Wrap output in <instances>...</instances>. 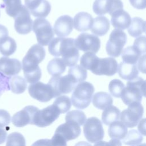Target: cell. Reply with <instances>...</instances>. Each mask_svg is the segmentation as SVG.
I'll return each mask as SVG.
<instances>
[{
	"mask_svg": "<svg viewBox=\"0 0 146 146\" xmlns=\"http://www.w3.org/2000/svg\"><path fill=\"white\" fill-rule=\"evenodd\" d=\"M74 40L64 37L53 38L48 43V51L52 56H62L66 66H73L76 64L79 57V50L75 45Z\"/></svg>",
	"mask_w": 146,
	"mask_h": 146,
	"instance_id": "6da1fadb",
	"label": "cell"
},
{
	"mask_svg": "<svg viewBox=\"0 0 146 146\" xmlns=\"http://www.w3.org/2000/svg\"><path fill=\"white\" fill-rule=\"evenodd\" d=\"M145 81L139 76L128 80L120 96L123 102L127 106L133 102H141L143 96H145Z\"/></svg>",
	"mask_w": 146,
	"mask_h": 146,
	"instance_id": "7a4b0ae2",
	"label": "cell"
},
{
	"mask_svg": "<svg viewBox=\"0 0 146 146\" xmlns=\"http://www.w3.org/2000/svg\"><path fill=\"white\" fill-rule=\"evenodd\" d=\"M71 95L72 105L78 109L87 108L91 102L95 88L94 86L88 82H82L76 86Z\"/></svg>",
	"mask_w": 146,
	"mask_h": 146,
	"instance_id": "3957f363",
	"label": "cell"
},
{
	"mask_svg": "<svg viewBox=\"0 0 146 146\" xmlns=\"http://www.w3.org/2000/svg\"><path fill=\"white\" fill-rule=\"evenodd\" d=\"M48 84L53 90L54 98H56L62 94L70 93L77 85L78 82L71 74H68L63 76H52Z\"/></svg>",
	"mask_w": 146,
	"mask_h": 146,
	"instance_id": "277c9868",
	"label": "cell"
},
{
	"mask_svg": "<svg viewBox=\"0 0 146 146\" xmlns=\"http://www.w3.org/2000/svg\"><path fill=\"white\" fill-rule=\"evenodd\" d=\"M33 30L36 35L38 43L47 46L54 37V33L50 23L43 18H38L33 22Z\"/></svg>",
	"mask_w": 146,
	"mask_h": 146,
	"instance_id": "5b68a950",
	"label": "cell"
},
{
	"mask_svg": "<svg viewBox=\"0 0 146 146\" xmlns=\"http://www.w3.org/2000/svg\"><path fill=\"white\" fill-rule=\"evenodd\" d=\"M143 113L144 108L140 102H133L121 112L119 118L127 127L133 128L139 124Z\"/></svg>",
	"mask_w": 146,
	"mask_h": 146,
	"instance_id": "8992f818",
	"label": "cell"
},
{
	"mask_svg": "<svg viewBox=\"0 0 146 146\" xmlns=\"http://www.w3.org/2000/svg\"><path fill=\"white\" fill-rule=\"evenodd\" d=\"M126 42L127 35L122 30H113L106 44L107 53L111 56L118 57L121 54Z\"/></svg>",
	"mask_w": 146,
	"mask_h": 146,
	"instance_id": "52a82bcc",
	"label": "cell"
},
{
	"mask_svg": "<svg viewBox=\"0 0 146 146\" xmlns=\"http://www.w3.org/2000/svg\"><path fill=\"white\" fill-rule=\"evenodd\" d=\"M83 132L87 140L91 143L101 141L104 135L102 123L96 117H91L86 119L84 124Z\"/></svg>",
	"mask_w": 146,
	"mask_h": 146,
	"instance_id": "ba28073f",
	"label": "cell"
},
{
	"mask_svg": "<svg viewBox=\"0 0 146 146\" xmlns=\"http://www.w3.org/2000/svg\"><path fill=\"white\" fill-rule=\"evenodd\" d=\"M74 43L78 50L84 52L97 53L100 47V39L96 35L86 33L79 35L74 40Z\"/></svg>",
	"mask_w": 146,
	"mask_h": 146,
	"instance_id": "9c48e42d",
	"label": "cell"
},
{
	"mask_svg": "<svg viewBox=\"0 0 146 146\" xmlns=\"http://www.w3.org/2000/svg\"><path fill=\"white\" fill-rule=\"evenodd\" d=\"M58 108L54 104L38 110L35 115L34 125L39 127H45L51 125L60 115Z\"/></svg>",
	"mask_w": 146,
	"mask_h": 146,
	"instance_id": "30bf717a",
	"label": "cell"
},
{
	"mask_svg": "<svg viewBox=\"0 0 146 146\" xmlns=\"http://www.w3.org/2000/svg\"><path fill=\"white\" fill-rule=\"evenodd\" d=\"M30 96L40 102H47L54 98L53 90L49 84L41 82L31 83L28 88Z\"/></svg>",
	"mask_w": 146,
	"mask_h": 146,
	"instance_id": "8fae6325",
	"label": "cell"
},
{
	"mask_svg": "<svg viewBox=\"0 0 146 146\" xmlns=\"http://www.w3.org/2000/svg\"><path fill=\"white\" fill-rule=\"evenodd\" d=\"M14 27L20 34H27L31 32L33 27V20L30 13L25 6L22 5L20 10L14 18Z\"/></svg>",
	"mask_w": 146,
	"mask_h": 146,
	"instance_id": "7c38bea8",
	"label": "cell"
},
{
	"mask_svg": "<svg viewBox=\"0 0 146 146\" xmlns=\"http://www.w3.org/2000/svg\"><path fill=\"white\" fill-rule=\"evenodd\" d=\"M39 109L33 106H27L16 112L12 117L13 124L17 127H23L27 124H34V118Z\"/></svg>",
	"mask_w": 146,
	"mask_h": 146,
	"instance_id": "4fadbf2b",
	"label": "cell"
},
{
	"mask_svg": "<svg viewBox=\"0 0 146 146\" xmlns=\"http://www.w3.org/2000/svg\"><path fill=\"white\" fill-rule=\"evenodd\" d=\"M25 4L30 13L37 18H46L51 9L47 0H25Z\"/></svg>",
	"mask_w": 146,
	"mask_h": 146,
	"instance_id": "5bb4252c",
	"label": "cell"
},
{
	"mask_svg": "<svg viewBox=\"0 0 146 146\" xmlns=\"http://www.w3.org/2000/svg\"><path fill=\"white\" fill-rule=\"evenodd\" d=\"M118 64L113 58H99L97 66L92 72L98 75L112 76L117 71Z\"/></svg>",
	"mask_w": 146,
	"mask_h": 146,
	"instance_id": "9a60e30c",
	"label": "cell"
},
{
	"mask_svg": "<svg viewBox=\"0 0 146 146\" xmlns=\"http://www.w3.org/2000/svg\"><path fill=\"white\" fill-rule=\"evenodd\" d=\"M81 129L76 122L66 121L56 129L55 133L60 135L66 141L75 139L80 134Z\"/></svg>",
	"mask_w": 146,
	"mask_h": 146,
	"instance_id": "2e32d148",
	"label": "cell"
},
{
	"mask_svg": "<svg viewBox=\"0 0 146 146\" xmlns=\"http://www.w3.org/2000/svg\"><path fill=\"white\" fill-rule=\"evenodd\" d=\"M73 29V19L68 15L59 17L54 25V33L59 37H65L70 34Z\"/></svg>",
	"mask_w": 146,
	"mask_h": 146,
	"instance_id": "e0dca14e",
	"label": "cell"
},
{
	"mask_svg": "<svg viewBox=\"0 0 146 146\" xmlns=\"http://www.w3.org/2000/svg\"><path fill=\"white\" fill-rule=\"evenodd\" d=\"M46 55L45 50L39 44L32 46L22 60V63H30L39 64L44 58Z\"/></svg>",
	"mask_w": 146,
	"mask_h": 146,
	"instance_id": "ac0fdd59",
	"label": "cell"
},
{
	"mask_svg": "<svg viewBox=\"0 0 146 146\" xmlns=\"http://www.w3.org/2000/svg\"><path fill=\"white\" fill-rule=\"evenodd\" d=\"M21 68V63L18 59L9 58L7 56L0 58V71L7 76L18 74Z\"/></svg>",
	"mask_w": 146,
	"mask_h": 146,
	"instance_id": "d6986e66",
	"label": "cell"
},
{
	"mask_svg": "<svg viewBox=\"0 0 146 146\" xmlns=\"http://www.w3.org/2000/svg\"><path fill=\"white\" fill-rule=\"evenodd\" d=\"M111 22L114 28L125 30L129 27L131 22V18L127 11L123 9H120L112 14Z\"/></svg>",
	"mask_w": 146,
	"mask_h": 146,
	"instance_id": "ffe728a7",
	"label": "cell"
},
{
	"mask_svg": "<svg viewBox=\"0 0 146 146\" xmlns=\"http://www.w3.org/2000/svg\"><path fill=\"white\" fill-rule=\"evenodd\" d=\"M93 18L91 14L87 12H80L75 15L73 19V26L81 32L89 30L91 29Z\"/></svg>",
	"mask_w": 146,
	"mask_h": 146,
	"instance_id": "44dd1931",
	"label": "cell"
},
{
	"mask_svg": "<svg viewBox=\"0 0 146 146\" xmlns=\"http://www.w3.org/2000/svg\"><path fill=\"white\" fill-rule=\"evenodd\" d=\"M110 27L108 19L104 16H98L93 19L91 27V32L97 36H103L107 33Z\"/></svg>",
	"mask_w": 146,
	"mask_h": 146,
	"instance_id": "7402d4cb",
	"label": "cell"
},
{
	"mask_svg": "<svg viewBox=\"0 0 146 146\" xmlns=\"http://www.w3.org/2000/svg\"><path fill=\"white\" fill-rule=\"evenodd\" d=\"M118 74L125 80H131L138 76L139 71L136 64L121 62L117 67Z\"/></svg>",
	"mask_w": 146,
	"mask_h": 146,
	"instance_id": "603a6c76",
	"label": "cell"
},
{
	"mask_svg": "<svg viewBox=\"0 0 146 146\" xmlns=\"http://www.w3.org/2000/svg\"><path fill=\"white\" fill-rule=\"evenodd\" d=\"M108 131V135L111 138L121 140L125 137L128 129L127 127L121 121L117 120L110 124Z\"/></svg>",
	"mask_w": 146,
	"mask_h": 146,
	"instance_id": "cb8c5ba5",
	"label": "cell"
},
{
	"mask_svg": "<svg viewBox=\"0 0 146 146\" xmlns=\"http://www.w3.org/2000/svg\"><path fill=\"white\" fill-rule=\"evenodd\" d=\"M22 69L25 80L29 83H34L41 78V70L38 65L22 66Z\"/></svg>",
	"mask_w": 146,
	"mask_h": 146,
	"instance_id": "d4e9b609",
	"label": "cell"
},
{
	"mask_svg": "<svg viewBox=\"0 0 146 146\" xmlns=\"http://www.w3.org/2000/svg\"><path fill=\"white\" fill-rule=\"evenodd\" d=\"M112 98L111 95L107 92H98L93 96V105L98 109L103 110L108 106L112 105Z\"/></svg>",
	"mask_w": 146,
	"mask_h": 146,
	"instance_id": "484cf974",
	"label": "cell"
},
{
	"mask_svg": "<svg viewBox=\"0 0 146 146\" xmlns=\"http://www.w3.org/2000/svg\"><path fill=\"white\" fill-rule=\"evenodd\" d=\"M128 32L132 37H137L145 32V22L140 17H134L131 19L128 27Z\"/></svg>",
	"mask_w": 146,
	"mask_h": 146,
	"instance_id": "4316f807",
	"label": "cell"
},
{
	"mask_svg": "<svg viewBox=\"0 0 146 146\" xmlns=\"http://www.w3.org/2000/svg\"><path fill=\"white\" fill-rule=\"evenodd\" d=\"M66 64L62 58H55L48 63L47 70L50 75L57 76L62 75L66 70Z\"/></svg>",
	"mask_w": 146,
	"mask_h": 146,
	"instance_id": "83f0119b",
	"label": "cell"
},
{
	"mask_svg": "<svg viewBox=\"0 0 146 146\" xmlns=\"http://www.w3.org/2000/svg\"><path fill=\"white\" fill-rule=\"evenodd\" d=\"M121 54L123 61L130 64H136L142 55L141 52L134 46L127 47L122 51Z\"/></svg>",
	"mask_w": 146,
	"mask_h": 146,
	"instance_id": "f1b7e54d",
	"label": "cell"
},
{
	"mask_svg": "<svg viewBox=\"0 0 146 146\" xmlns=\"http://www.w3.org/2000/svg\"><path fill=\"white\" fill-rule=\"evenodd\" d=\"M102 115V120L106 125H110L112 122L119 120L120 111L115 106L110 105L103 110Z\"/></svg>",
	"mask_w": 146,
	"mask_h": 146,
	"instance_id": "f546056e",
	"label": "cell"
},
{
	"mask_svg": "<svg viewBox=\"0 0 146 146\" xmlns=\"http://www.w3.org/2000/svg\"><path fill=\"white\" fill-rule=\"evenodd\" d=\"M99 58L94 52L87 51L82 55L80 58V66L84 69L89 70L91 72L96 68Z\"/></svg>",
	"mask_w": 146,
	"mask_h": 146,
	"instance_id": "4dcf8cb0",
	"label": "cell"
},
{
	"mask_svg": "<svg viewBox=\"0 0 146 146\" xmlns=\"http://www.w3.org/2000/svg\"><path fill=\"white\" fill-rule=\"evenodd\" d=\"M17 49V43L15 40L7 36L0 40V52L6 56L14 54Z\"/></svg>",
	"mask_w": 146,
	"mask_h": 146,
	"instance_id": "1f68e13d",
	"label": "cell"
},
{
	"mask_svg": "<svg viewBox=\"0 0 146 146\" xmlns=\"http://www.w3.org/2000/svg\"><path fill=\"white\" fill-rule=\"evenodd\" d=\"M2 1L1 7L5 8L7 14L13 18L15 17L22 6L21 0H2Z\"/></svg>",
	"mask_w": 146,
	"mask_h": 146,
	"instance_id": "d6a6232c",
	"label": "cell"
},
{
	"mask_svg": "<svg viewBox=\"0 0 146 146\" xmlns=\"http://www.w3.org/2000/svg\"><path fill=\"white\" fill-rule=\"evenodd\" d=\"M143 140L142 134L138 131L132 129L127 131L126 135L123 139V142L125 145H138L142 143Z\"/></svg>",
	"mask_w": 146,
	"mask_h": 146,
	"instance_id": "836d02e7",
	"label": "cell"
},
{
	"mask_svg": "<svg viewBox=\"0 0 146 146\" xmlns=\"http://www.w3.org/2000/svg\"><path fill=\"white\" fill-rule=\"evenodd\" d=\"M10 88L13 93L22 94L27 88V82L22 76H14L11 79Z\"/></svg>",
	"mask_w": 146,
	"mask_h": 146,
	"instance_id": "e575fe53",
	"label": "cell"
},
{
	"mask_svg": "<svg viewBox=\"0 0 146 146\" xmlns=\"http://www.w3.org/2000/svg\"><path fill=\"white\" fill-rule=\"evenodd\" d=\"M86 119L85 113L82 111L78 110L68 112L65 117L66 121H72L76 122L80 126L83 125L84 124Z\"/></svg>",
	"mask_w": 146,
	"mask_h": 146,
	"instance_id": "d590c367",
	"label": "cell"
},
{
	"mask_svg": "<svg viewBox=\"0 0 146 146\" xmlns=\"http://www.w3.org/2000/svg\"><path fill=\"white\" fill-rule=\"evenodd\" d=\"M53 104L59 110L60 113H64L69 111L71 106L70 99L66 95H60L54 100Z\"/></svg>",
	"mask_w": 146,
	"mask_h": 146,
	"instance_id": "8d00e7d4",
	"label": "cell"
},
{
	"mask_svg": "<svg viewBox=\"0 0 146 146\" xmlns=\"http://www.w3.org/2000/svg\"><path fill=\"white\" fill-rule=\"evenodd\" d=\"M68 74H71L77 80L78 83L82 82L86 80L87 76V72L86 69L80 65H74L70 67Z\"/></svg>",
	"mask_w": 146,
	"mask_h": 146,
	"instance_id": "74e56055",
	"label": "cell"
},
{
	"mask_svg": "<svg viewBox=\"0 0 146 146\" xmlns=\"http://www.w3.org/2000/svg\"><path fill=\"white\" fill-rule=\"evenodd\" d=\"M124 84L119 79L112 80L108 85V90L111 95L115 98H120L124 88Z\"/></svg>",
	"mask_w": 146,
	"mask_h": 146,
	"instance_id": "f35d334b",
	"label": "cell"
},
{
	"mask_svg": "<svg viewBox=\"0 0 146 146\" xmlns=\"http://www.w3.org/2000/svg\"><path fill=\"white\" fill-rule=\"evenodd\" d=\"M109 1L95 0L92 6L94 12L99 15H102L108 13L109 10Z\"/></svg>",
	"mask_w": 146,
	"mask_h": 146,
	"instance_id": "ab89813d",
	"label": "cell"
},
{
	"mask_svg": "<svg viewBox=\"0 0 146 146\" xmlns=\"http://www.w3.org/2000/svg\"><path fill=\"white\" fill-rule=\"evenodd\" d=\"M26 141L23 136L19 132H13L7 137L6 145H25Z\"/></svg>",
	"mask_w": 146,
	"mask_h": 146,
	"instance_id": "60d3db41",
	"label": "cell"
},
{
	"mask_svg": "<svg viewBox=\"0 0 146 146\" xmlns=\"http://www.w3.org/2000/svg\"><path fill=\"white\" fill-rule=\"evenodd\" d=\"M133 46L141 52V54H145V36L141 35L136 37L134 41Z\"/></svg>",
	"mask_w": 146,
	"mask_h": 146,
	"instance_id": "b9f144b4",
	"label": "cell"
},
{
	"mask_svg": "<svg viewBox=\"0 0 146 146\" xmlns=\"http://www.w3.org/2000/svg\"><path fill=\"white\" fill-rule=\"evenodd\" d=\"M109 5V10L108 13L110 15L118 10L123 9V4L121 0H110Z\"/></svg>",
	"mask_w": 146,
	"mask_h": 146,
	"instance_id": "7bdbcfd3",
	"label": "cell"
},
{
	"mask_svg": "<svg viewBox=\"0 0 146 146\" xmlns=\"http://www.w3.org/2000/svg\"><path fill=\"white\" fill-rule=\"evenodd\" d=\"M11 120L9 113L4 110H0V127L2 128L7 125Z\"/></svg>",
	"mask_w": 146,
	"mask_h": 146,
	"instance_id": "ee69618b",
	"label": "cell"
},
{
	"mask_svg": "<svg viewBox=\"0 0 146 146\" xmlns=\"http://www.w3.org/2000/svg\"><path fill=\"white\" fill-rule=\"evenodd\" d=\"M66 141L58 133H55L51 140V145H67Z\"/></svg>",
	"mask_w": 146,
	"mask_h": 146,
	"instance_id": "f6af8a7d",
	"label": "cell"
},
{
	"mask_svg": "<svg viewBox=\"0 0 146 146\" xmlns=\"http://www.w3.org/2000/svg\"><path fill=\"white\" fill-rule=\"evenodd\" d=\"M131 5L137 9H144L145 8V0H129Z\"/></svg>",
	"mask_w": 146,
	"mask_h": 146,
	"instance_id": "bcb514c9",
	"label": "cell"
},
{
	"mask_svg": "<svg viewBox=\"0 0 146 146\" xmlns=\"http://www.w3.org/2000/svg\"><path fill=\"white\" fill-rule=\"evenodd\" d=\"M139 61L138 64V68L139 70L143 74L145 73V54H143L141 57L139 58Z\"/></svg>",
	"mask_w": 146,
	"mask_h": 146,
	"instance_id": "7dc6e473",
	"label": "cell"
},
{
	"mask_svg": "<svg viewBox=\"0 0 146 146\" xmlns=\"http://www.w3.org/2000/svg\"><path fill=\"white\" fill-rule=\"evenodd\" d=\"M9 35V32L7 28L3 25H0V40L6 37Z\"/></svg>",
	"mask_w": 146,
	"mask_h": 146,
	"instance_id": "c3c4849f",
	"label": "cell"
},
{
	"mask_svg": "<svg viewBox=\"0 0 146 146\" xmlns=\"http://www.w3.org/2000/svg\"><path fill=\"white\" fill-rule=\"evenodd\" d=\"M145 118H144L143 120H141L140 121L139 124L138 125V129H139V131L144 136L145 135Z\"/></svg>",
	"mask_w": 146,
	"mask_h": 146,
	"instance_id": "681fc988",
	"label": "cell"
},
{
	"mask_svg": "<svg viewBox=\"0 0 146 146\" xmlns=\"http://www.w3.org/2000/svg\"><path fill=\"white\" fill-rule=\"evenodd\" d=\"M7 133L5 129L0 127V144L3 143L6 139Z\"/></svg>",
	"mask_w": 146,
	"mask_h": 146,
	"instance_id": "f907efd6",
	"label": "cell"
},
{
	"mask_svg": "<svg viewBox=\"0 0 146 146\" xmlns=\"http://www.w3.org/2000/svg\"><path fill=\"white\" fill-rule=\"evenodd\" d=\"M51 145V140H40L37 141L36 143L33 144V145Z\"/></svg>",
	"mask_w": 146,
	"mask_h": 146,
	"instance_id": "816d5d0a",
	"label": "cell"
}]
</instances>
